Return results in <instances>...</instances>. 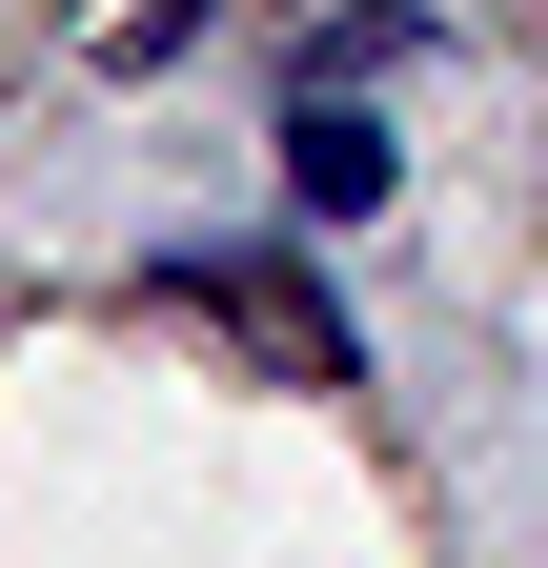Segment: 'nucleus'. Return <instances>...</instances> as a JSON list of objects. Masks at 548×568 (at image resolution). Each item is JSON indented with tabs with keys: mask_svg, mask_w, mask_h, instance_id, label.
<instances>
[{
	"mask_svg": "<svg viewBox=\"0 0 548 568\" xmlns=\"http://www.w3.org/2000/svg\"><path fill=\"white\" fill-rule=\"evenodd\" d=\"M285 203H305V224H366V203H386V122L366 102H305L285 122Z\"/></svg>",
	"mask_w": 548,
	"mask_h": 568,
	"instance_id": "f03ea898",
	"label": "nucleus"
},
{
	"mask_svg": "<svg viewBox=\"0 0 548 568\" xmlns=\"http://www.w3.org/2000/svg\"><path fill=\"white\" fill-rule=\"evenodd\" d=\"M183 305H224V345H264V366H346V305H325L305 264H183Z\"/></svg>",
	"mask_w": 548,
	"mask_h": 568,
	"instance_id": "f257e3e1",
	"label": "nucleus"
}]
</instances>
